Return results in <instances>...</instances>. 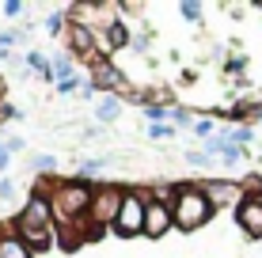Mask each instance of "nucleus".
<instances>
[{
  "instance_id": "f257e3e1",
  "label": "nucleus",
  "mask_w": 262,
  "mask_h": 258,
  "mask_svg": "<svg viewBox=\"0 0 262 258\" xmlns=\"http://www.w3.org/2000/svg\"><path fill=\"white\" fill-rule=\"evenodd\" d=\"M53 232H57V220H53V209L42 194H31L27 205L15 217V236L23 239L31 251H46L53 247Z\"/></svg>"
},
{
  "instance_id": "f03ea898",
  "label": "nucleus",
  "mask_w": 262,
  "mask_h": 258,
  "mask_svg": "<svg viewBox=\"0 0 262 258\" xmlns=\"http://www.w3.org/2000/svg\"><path fill=\"white\" fill-rule=\"evenodd\" d=\"M50 209H53V220L61 228H72L76 220H88L92 213V201H95V190L88 182L72 179V182H53V190L46 194Z\"/></svg>"
},
{
  "instance_id": "7ed1b4c3",
  "label": "nucleus",
  "mask_w": 262,
  "mask_h": 258,
  "mask_svg": "<svg viewBox=\"0 0 262 258\" xmlns=\"http://www.w3.org/2000/svg\"><path fill=\"white\" fill-rule=\"evenodd\" d=\"M171 213H175V228L194 232V228H202L213 217V201L202 186H179L175 201H171Z\"/></svg>"
},
{
  "instance_id": "20e7f679",
  "label": "nucleus",
  "mask_w": 262,
  "mask_h": 258,
  "mask_svg": "<svg viewBox=\"0 0 262 258\" xmlns=\"http://www.w3.org/2000/svg\"><path fill=\"white\" fill-rule=\"evenodd\" d=\"M122 201H125V190L118 186H99L95 190V201H92V213H88V228L95 232H103V228H114L122 217Z\"/></svg>"
},
{
  "instance_id": "39448f33",
  "label": "nucleus",
  "mask_w": 262,
  "mask_h": 258,
  "mask_svg": "<svg viewBox=\"0 0 262 258\" xmlns=\"http://www.w3.org/2000/svg\"><path fill=\"white\" fill-rule=\"evenodd\" d=\"M144 217H148V194L141 190H125V201H122V217L114 224L118 236H144Z\"/></svg>"
},
{
  "instance_id": "423d86ee",
  "label": "nucleus",
  "mask_w": 262,
  "mask_h": 258,
  "mask_svg": "<svg viewBox=\"0 0 262 258\" xmlns=\"http://www.w3.org/2000/svg\"><path fill=\"white\" fill-rule=\"evenodd\" d=\"M103 50L95 42V31L88 23H76L72 19V27H69V53H76V57H88V61H99L95 53Z\"/></svg>"
},
{
  "instance_id": "0eeeda50",
  "label": "nucleus",
  "mask_w": 262,
  "mask_h": 258,
  "mask_svg": "<svg viewBox=\"0 0 262 258\" xmlns=\"http://www.w3.org/2000/svg\"><path fill=\"white\" fill-rule=\"evenodd\" d=\"M175 224V213H171L167 201H156V198H148V217H144V236L148 239H160V236H167V228Z\"/></svg>"
},
{
  "instance_id": "6e6552de",
  "label": "nucleus",
  "mask_w": 262,
  "mask_h": 258,
  "mask_svg": "<svg viewBox=\"0 0 262 258\" xmlns=\"http://www.w3.org/2000/svg\"><path fill=\"white\" fill-rule=\"evenodd\" d=\"M202 190L209 194V201H213V209H221V205H243V190H239V182H228V179H213V182H202Z\"/></svg>"
},
{
  "instance_id": "1a4fd4ad",
  "label": "nucleus",
  "mask_w": 262,
  "mask_h": 258,
  "mask_svg": "<svg viewBox=\"0 0 262 258\" xmlns=\"http://www.w3.org/2000/svg\"><path fill=\"white\" fill-rule=\"evenodd\" d=\"M236 220H239V228L247 236H262V198L258 194H251V198L236 209Z\"/></svg>"
},
{
  "instance_id": "9d476101",
  "label": "nucleus",
  "mask_w": 262,
  "mask_h": 258,
  "mask_svg": "<svg viewBox=\"0 0 262 258\" xmlns=\"http://www.w3.org/2000/svg\"><path fill=\"white\" fill-rule=\"evenodd\" d=\"M92 76H95V80H92L95 87H118V84H122V73L111 65V61H103V57L92 61Z\"/></svg>"
},
{
  "instance_id": "9b49d317",
  "label": "nucleus",
  "mask_w": 262,
  "mask_h": 258,
  "mask_svg": "<svg viewBox=\"0 0 262 258\" xmlns=\"http://www.w3.org/2000/svg\"><path fill=\"white\" fill-rule=\"evenodd\" d=\"M0 258H34V251L15 232H0Z\"/></svg>"
},
{
  "instance_id": "f8f14e48",
  "label": "nucleus",
  "mask_w": 262,
  "mask_h": 258,
  "mask_svg": "<svg viewBox=\"0 0 262 258\" xmlns=\"http://www.w3.org/2000/svg\"><path fill=\"white\" fill-rule=\"evenodd\" d=\"M122 114V99L118 95H99V103H95V118L99 122H114Z\"/></svg>"
},
{
  "instance_id": "ddd939ff",
  "label": "nucleus",
  "mask_w": 262,
  "mask_h": 258,
  "mask_svg": "<svg viewBox=\"0 0 262 258\" xmlns=\"http://www.w3.org/2000/svg\"><path fill=\"white\" fill-rule=\"evenodd\" d=\"M53 73H57V84H65V80H76V76H72V57H69V53L53 61Z\"/></svg>"
},
{
  "instance_id": "4468645a",
  "label": "nucleus",
  "mask_w": 262,
  "mask_h": 258,
  "mask_svg": "<svg viewBox=\"0 0 262 258\" xmlns=\"http://www.w3.org/2000/svg\"><path fill=\"white\" fill-rule=\"evenodd\" d=\"M27 65H31V68H34V73H38V76H42V73H50V68H53V65H50L46 57H42L38 50H27Z\"/></svg>"
},
{
  "instance_id": "2eb2a0df",
  "label": "nucleus",
  "mask_w": 262,
  "mask_h": 258,
  "mask_svg": "<svg viewBox=\"0 0 262 258\" xmlns=\"http://www.w3.org/2000/svg\"><path fill=\"white\" fill-rule=\"evenodd\" d=\"M31 167H34V171H53V167H57V159H53L50 152H42V156H31Z\"/></svg>"
},
{
  "instance_id": "dca6fc26",
  "label": "nucleus",
  "mask_w": 262,
  "mask_h": 258,
  "mask_svg": "<svg viewBox=\"0 0 262 258\" xmlns=\"http://www.w3.org/2000/svg\"><path fill=\"white\" fill-rule=\"evenodd\" d=\"M148 137H152V140H164V137L171 140V137H175V129H171L167 122H160V126H148Z\"/></svg>"
},
{
  "instance_id": "f3484780",
  "label": "nucleus",
  "mask_w": 262,
  "mask_h": 258,
  "mask_svg": "<svg viewBox=\"0 0 262 258\" xmlns=\"http://www.w3.org/2000/svg\"><path fill=\"white\" fill-rule=\"evenodd\" d=\"M183 15H186V23H198V19H202V4H194V0H183Z\"/></svg>"
},
{
  "instance_id": "a211bd4d",
  "label": "nucleus",
  "mask_w": 262,
  "mask_h": 258,
  "mask_svg": "<svg viewBox=\"0 0 262 258\" xmlns=\"http://www.w3.org/2000/svg\"><path fill=\"white\" fill-rule=\"evenodd\" d=\"M144 114H148V118H152V126H160V122H164V118H167L171 110H167V106H144Z\"/></svg>"
},
{
  "instance_id": "6ab92c4d",
  "label": "nucleus",
  "mask_w": 262,
  "mask_h": 258,
  "mask_svg": "<svg viewBox=\"0 0 262 258\" xmlns=\"http://www.w3.org/2000/svg\"><path fill=\"white\" fill-rule=\"evenodd\" d=\"M0 12L15 19V15H23V0H4V4H0Z\"/></svg>"
},
{
  "instance_id": "aec40b11",
  "label": "nucleus",
  "mask_w": 262,
  "mask_h": 258,
  "mask_svg": "<svg viewBox=\"0 0 262 258\" xmlns=\"http://www.w3.org/2000/svg\"><path fill=\"white\" fill-rule=\"evenodd\" d=\"M12 118H23V110H15L12 103H0V122H12Z\"/></svg>"
},
{
  "instance_id": "412c9836",
  "label": "nucleus",
  "mask_w": 262,
  "mask_h": 258,
  "mask_svg": "<svg viewBox=\"0 0 262 258\" xmlns=\"http://www.w3.org/2000/svg\"><path fill=\"white\" fill-rule=\"evenodd\" d=\"M194 133H198V137H216V133H213V122H209V118L194 122Z\"/></svg>"
},
{
  "instance_id": "4be33fe9",
  "label": "nucleus",
  "mask_w": 262,
  "mask_h": 258,
  "mask_svg": "<svg viewBox=\"0 0 262 258\" xmlns=\"http://www.w3.org/2000/svg\"><path fill=\"white\" fill-rule=\"evenodd\" d=\"M186 163H194V167H205V163H209V152H186Z\"/></svg>"
},
{
  "instance_id": "5701e85b",
  "label": "nucleus",
  "mask_w": 262,
  "mask_h": 258,
  "mask_svg": "<svg viewBox=\"0 0 262 258\" xmlns=\"http://www.w3.org/2000/svg\"><path fill=\"white\" fill-rule=\"evenodd\" d=\"M103 167H106V159H88L80 171H84V175H95V171H103Z\"/></svg>"
},
{
  "instance_id": "b1692460",
  "label": "nucleus",
  "mask_w": 262,
  "mask_h": 258,
  "mask_svg": "<svg viewBox=\"0 0 262 258\" xmlns=\"http://www.w3.org/2000/svg\"><path fill=\"white\" fill-rule=\"evenodd\" d=\"M61 19H65V15H61V12H53L50 19H46V31H50V34H57V31H61Z\"/></svg>"
},
{
  "instance_id": "393cba45",
  "label": "nucleus",
  "mask_w": 262,
  "mask_h": 258,
  "mask_svg": "<svg viewBox=\"0 0 262 258\" xmlns=\"http://www.w3.org/2000/svg\"><path fill=\"white\" fill-rule=\"evenodd\" d=\"M171 122H175V126H194V122H190V114H186V110H171Z\"/></svg>"
},
{
  "instance_id": "a878e982",
  "label": "nucleus",
  "mask_w": 262,
  "mask_h": 258,
  "mask_svg": "<svg viewBox=\"0 0 262 258\" xmlns=\"http://www.w3.org/2000/svg\"><path fill=\"white\" fill-rule=\"evenodd\" d=\"M0 198H4V201H12V198H15V186H12V179H4V182H0Z\"/></svg>"
},
{
  "instance_id": "bb28decb",
  "label": "nucleus",
  "mask_w": 262,
  "mask_h": 258,
  "mask_svg": "<svg viewBox=\"0 0 262 258\" xmlns=\"http://www.w3.org/2000/svg\"><path fill=\"white\" fill-rule=\"evenodd\" d=\"M4 148H8V156H12V152H23V140H19V137H15V140H8V145H4Z\"/></svg>"
},
{
  "instance_id": "cd10ccee",
  "label": "nucleus",
  "mask_w": 262,
  "mask_h": 258,
  "mask_svg": "<svg viewBox=\"0 0 262 258\" xmlns=\"http://www.w3.org/2000/svg\"><path fill=\"white\" fill-rule=\"evenodd\" d=\"M4 152H8V148H4V145H0V156H4Z\"/></svg>"
}]
</instances>
